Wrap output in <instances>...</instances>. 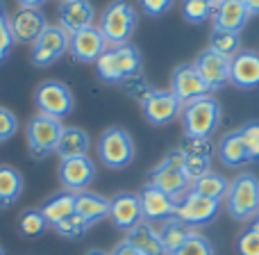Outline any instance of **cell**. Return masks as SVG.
<instances>
[{"label": "cell", "mask_w": 259, "mask_h": 255, "mask_svg": "<svg viewBox=\"0 0 259 255\" xmlns=\"http://www.w3.org/2000/svg\"><path fill=\"white\" fill-rule=\"evenodd\" d=\"M237 251L239 255H259V235L255 230H243L237 239Z\"/></svg>", "instance_id": "41"}, {"label": "cell", "mask_w": 259, "mask_h": 255, "mask_svg": "<svg viewBox=\"0 0 259 255\" xmlns=\"http://www.w3.org/2000/svg\"><path fill=\"white\" fill-rule=\"evenodd\" d=\"M182 107L184 105L175 98V94L170 89L168 91L152 89L148 94V98L141 103L143 117L152 126H166V123H170L173 119H178L182 114Z\"/></svg>", "instance_id": "12"}, {"label": "cell", "mask_w": 259, "mask_h": 255, "mask_svg": "<svg viewBox=\"0 0 259 255\" xmlns=\"http://www.w3.org/2000/svg\"><path fill=\"white\" fill-rule=\"evenodd\" d=\"M57 25L71 37L87 27H94L96 9L89 0H62L57 9Z\"/></svg>", "instance_id": "15"}, {"label": "cell", "mask_w": 259, "mask_h": 255, "mask_svg": "<svg viewBox=\"0 0 259 255\" xmlns=\"http://www.w3.org/2000/svg\"><path fill=\"white\" fill-rule=\"evenodd\" d=\"M209 157H198V155H184V175L189 183H196L198 178L209 173Z\"/></svg>", "instance_id": "37"}, {"label": "cell", "mask_w": 259, "mask_h": 255, "mask_svg": "<svg viewBox=\"0 0 259 255\" xmlns=\"http://www.w3.org/2000/svg\"><path fill=\"white\" fill-rule=\"evenodd\" d=\"M62 121L46 114H34L27 121L25 139H27V151L34 160H44V157L53 155L57 151L59 137H62Z\"/></svg>", "instance_id": "7"}, {"label": "cell", "mask_w": 259, "mask_h": 255, "mask_svg": "<svg viewBox=\"0 0 259 255\" xmlns=\"http://www.w3.org/2000/svg\"><path fill=\"white\" fill-rule=\"evenodd\" d=\"M219 0H184L182 3V14L187 21L191 23H202L214 14V7Z\"/></svg>", "instance_id": "32"}, {"label": "cell", "mask_w": 259, "mask_h": 255, "mask_svg": "<svg viewBox=\"0 0 259 255\" xmlns=\"http://www.w3.org/2000/svg\"><path fill=\"white\" fill-rule=\"evenodd\" d=\"M209 48L232 59L241 50V39H239L237 32H225V30H216L214 27L209 37Z\"/></svg>", "instance_id": "31"}, {"label": "cell", "mask_w": 259, "mask_h": 255, "mask_svg": "<svg viewBox=\"0 0 259 255\" xmlns=\"http://www.w3.org/2000/svg\"><path fill=\"white\" fill-rule=\"evenodd\" d=\"M75 214L82 216L89 226L98 224L109 216V198L84 189V192L75 194Z\"/></svg>", "instance_id": "22"}, {"label": "cell", "mask_w": 259, "mask_h": 255, "mask_svg": "<svg viewBox=\"0 0 259 255\" xmlns=\"http://www.w3.org/2000/svg\"><path fill=\"white\" fill-rule=\"evenodd\" d=\"M21 9H41L48 0H16Z\"/></svg>", "instance_id": "44"}, {"label": "cell", "mask_w": 259, "mask_h": 255, "mask_svg": "<svg viewBox=\"0 0 259 255\" xmlns=\"http://www.w3.org/2000/svg\"><path fill=\"white\" fill-rule=\"evenodd\" d=\"M48 25L50 23L41 9H18L9 14V32L14 44H34Z\"/></svg>", "instance_id": "14"}, {"label": "cell", "mask_w": 259, "mask_h": 255, "mask_svg": "<svg viewBox=\"0 0 259 255\" xmlns=\"http://www.w3.org/2000/svg\"><path fill=\"white\" fill-rule=\"evenodd\" d=\"M228 189H230V183L221 173H214V171H209L207 175H202L196 183H191V192L207 196V198H214V201H223L228 196Z\"/></svg>", "instance_id": "29"}, {"label": "cell", "mask_w": 259, "mask_h": 255, "mask_svg": "<svg viewBox=\"0 0 259 255\" xmlns=\"http://www.w3.org/2000/svg\"><path fill=\"white\" fill-rule=\"evenodd\" d=\"M107 41H105L100 27H87L82 32L71 34V44H68V53L75 62L80 64H96L100 59V55L107 50Z\"/></svg>", "instance_id": "16"}, {"label": "cell", "mask_w": 259, "mask_h": 255, "mask_svg": "<svg viewBox=\"0 0 259 255\" xmlns=\"http://www.w3.org/2000/svg\"><path fill=\"white\" fill-rule=\"evenodd\" d=\"M250 230H255V233L259 235V214L255 216V219H252V226H250Z\"/></svg>", "instance_id": "46"}, {"label": "cell", "mask_w": 259, "mask_h": 255, "mask_svg": "<svg viewBox=\"0 0 259 255\" xmlns=\"http://www.w3.org/2000/svg\"><path fill=\"white\" fill-rule=\"evenodd\" d=\"M109 255H141L137 251V248L132 246V244L127 242V239H123V242H118L116 246H114V251L109 253Z\"/></svg>", "instance_id": "43"}, {"label": "cell", "mask_w": 259, "mask_h": 255, "mask_svg": "<svg viewBox=\"0 0 259 255\" xmlns=\"http://www.w3.org/2000/svg\"><path fill=\"white\" fill-rule=\"evenodd\" d=\"M39 210H41V214H44V219L48 221V226L55 228V226L62 224L64 219L75 214V194L59 192V194H55V196L46 198Z\"/></svg>", "instance_id": "25"}, {"label": "cell", "mask_w": 259, "mask_h": 255, "mask_svg": "<svg viewBox=\"0 0 259 255\" xmlns=\"http://www.w3.org/2000/svg\"><path fill=\"white\" fill-rule=\"evenodd\" d=\"M87 255H109V253H105V251H100V248H91Z\"/></svg>", "instance_id": "47"}, {"label": "cell", "mask_w": 259, "mask_h": 255, "mask_svg": "<svg viewBox=\"0 0 259 255\" xmlns=\"http://www.w3.org/2000/svg\"><path fill=\"white\" fill-rule=\"evenodd\" d=\"M191 233L193 230L189 228L187 224H182L178 216L166 219L164 224H161V228H159V237H161V244H164L166 255H173L189 237H191Z\"/></svg>", "instance_id": "28"}, {"label": "cell", "mask_w": 259, "mask_h": 255, "mask_svg": "<svg viewBox=\"0 0 259 255\" xmlns=\"http://www.w3.org/2000/svg\"><path fill=\"white\" fill-rule=\"evenodd\" d=\"M57 175H59V183H62L64 192L80 194L96 180V164L89 155L68 157V160L59 162Z\"/></svg>", "instance_id": "11"}, {"label": "cell", "mask_w": 259, "mask_h": 255, "mask_svg": "<svg viewBox=\"0 0 259 255\" xmlns=\"http://www.w3.org/2000/svg\"><path fill=\"white\" fill-rule=\"evenodd\" d=\"M109 219L118 230L130 233L143 221V210H141V198L139 194L132 192H121L116 196L109 198Z\"/></svg>", "instance_id": "17"}, {"label": "cell", "mask_w": 259, "mask_h": 255, "mask_svg": "<svg viewBox=\"0 0 259 255\" xmlns=\"http://www.w3.org/2000/svg\"><path fill=\"white\" fill-rule=\"evenodd\" d=\"M225 205L232 219H255L259 214V178L252 173H241L230 183Z\"/></svg>", "instance_id": "5"}, {"label": "cell", "mask_w": 259, "mask_h": 255, "mask_svg": "<svg viewBox=\"0 0 259 255\" xmlns=\"http://www.w3.org/2000/svg\"><path fill=\"white\" fill-rule=\"evenodd\" d=\"M68 44H71V37L62 30L59 25H48L41 37L32 44V64L39 68L53 66L59 57L68 53Z\"/></svg>", "instance_id": "9"}, {"label": "cell", "mask_w": 259, "mask_h": 255, "mask_svg": "<svg viewBox=\"0 0 259 255\" xmlns=\"http://www.w3.org/2000/svg\"><path fill=\"white\" fill-rule=\"evenodd\" d=\"M123 91L130 96V98L139 100V103H143V100L148 98V94L152 91V87L148 85V80L141 76V73H137V76L127 78L125 82H123Z\"/></svg>", "instance_id": "38"}, {"label": "cell", "mask_w": 259, "mask_h": 255, "mask_svg": "<svg viewBox=\"0 0 259 255\" xmlns=\"http://www.w3.org/2000/svg\"><path fill=\"white\" fill-rule=\"evenodd\" d=\"M89 228H91V226L87 224L82 216L71 214L68 219H64L62 224L55 226V233H57L59 237H64V239H80V237H84V233Z\"/></svg>", "instance_id": "33"}, {"label": "cell", "mask_w": 259, "mask_h": 255, "mask_svg": "<svg viewBox=\"0 0 259 255\" xmlns=\"http://www.w3.org/2000/svg\"><path fill=\"white\" fill-rule=\"evenodd\" d=\"M18 132V119L12 110L0 105V143H7Z\"/></svg>", "instance_id": "40"}, {"label": "cell", "mask_w": 259, "mask_h": 255, "mask_svg": "<svg viewBox=\"0 0 259 255\" xmlns=\"http://www.w3.org/2000/svg\"><path fill=\"white\" fill-rule=\"evenodd\" d=\"M170 91L175 94V98L182 105L191 103V100H198L202 96H209V87L207 82L200 78L198 68L193 64H180L178 68L170 76Z\"/></svg>", "instance_id": "13"}, {"label": "cell", "mask_w": 259, "mask_h": 255, "mask_svg": "<svg viewBox=\"0 0 259 255\" xmlns=\"http://www.w3.org/2000/svg\"><path fill=\"white\" fill-rule=\"evenodd\" d=\"M139 3H141V9L148 16H161L170 9L173 0H139Z\"/></svg>", "instance_id": "42"}, {"label": "cell", "mask_w": 259, "mask_h": 255, "mask_svg": "<svg viewBox=\"0 0 259 255\" xmlns=\"http://www.w3.org/2000/svg\"><path fill=\"white\" fill-rule=\"evenodd\" d=\"M34 105L39 110V114H46V117H53L62 121L64 117H68L73 112L75 98H73L68 85H64L62 80H46L36 87Z\"/></svg>", "instance_id": "8"}, {"label": "cell", "mask_w": 259, "mask_h": 255, "mask_svg": "<svg viewBox=\"0 0 259 255\" xmlns=\"http://www.w3.org/2000/svg\"><path fill=\"white\" fill-rule=\"evenodd\" d=\"M148 185L161 189L170 198L180 201L189 189V178L184 175V153L180 148L166 153V157L148 173Z\"/></svg>", "instance_id": "4"}, {"label": "cell", "mask_w": 259, "mask_h": 255, "mask_svg": "<svg viewBox=\"0 0 259 255\" xmlns=\"http://www.w3.org/2000/svg\"><path fill=\"white\" fill-rule=\"evenodd\" d=\"M180 117H182L184 137L209 139L221 123V103L214 96H202L184 105Z\"/></svg>", "instance_id": "2"}, {"label": "cell", "mask_w": 259, "mask_h": 255, "mask_svg": "<svg viewBox=\"0 0 259 255\" xmlns=\"http://www.w3.org/2000/svg\"><path fill=\"white\" fill-rule=\"evenodd\" d=\"M23 194V175L14 166H0V210H7L21 198Z\"/></svg>", "instance_id": "27"}, {"label": "cell", "mask_w": 259, "mask_h": 255, "mask_svg": "<svg viewBox=\"0 0 259 255\" xmlns=\"http://www.w3.org/2000/svg\"><path fill=\"white\" fill-rule=\"evenodd\" d=\"M125 239L141 255H166L164 244H161V237H159V230L152 224H148V221H141L137 228L130 230Z\"/></svg>", "instance_id": "23"}, {"label": "cell", "mask_w": 259, "mask_h": 255, "mask_svg": "<svg viewBox=\"0 0 259 255\" xmlns=\"http://www.w3.org/2000/svg\"><path fill=\"white\" fill-rule=\"evenodd\" d=\"M230 64H232L230 57H225V55L207 48L198 55V59L193 62V66L198 68V73H200V78L207 82V87L214 91V89H221L223 85L230 82Z\"/></svg>", "instance_id": "18"}, {"label": "cell", "mask_w": 259, "mask_h": 255, "mask_svg": "<svg viewBox=\"0 0 259 255\" xmlns=\"http://www.w3.org/2000/svg\"><path fill=\"white\" fill-rule=\"evenodd\" d=\"M100 80L109 85H123L127 78L141 73V50L130 41L121 46H109L96 62Z\"/></svg>", "instance_id": "1"}, {"label": "cell", "mask_w": 259, "mask_h": 255, "mask_svg": "<svg viewBox=\"0 0 259 255\" xmlns=\"http://www.w3.org/2000/svg\"><path fill=\"white\" fill-rule=\"evenodd\" d=\"M137 21H139L137 9L127 0H112L103 9L98 27L103 32L107 46H121V44H130L134 30H137Z\"/></svg>", "instance_id": "3"}, {"label": "cell", "mask_w": 259, "mask_h": 255, "mask_svg": "<svg viewBox=\"0 0 259 255\" xmlns=\"http://www.w3.org/2000/svg\"><path fill=\"white\" fill-rule=\"evenodd\" d=\"M243 137V143H246V151L250 162H259V121H250L246 126L239 128Z\"/></svg>", "instance_id": "36"}, {"label": "cell", "mask_w": 259, "mask_h": 255, "mask_svg": "<svg viewBox=\"0 0 259 255\" xmlns=\"http://www.w3.org/2000/svg\"><path fill=\"white\" fill-rule=\"evenodd\" d=\"M180 151L184 155H198V157H211L214 146L209 139H198V137H184L180 143Z\"/></svg>", "instance_id": "39"}, {"label": "cell", "mask_w": 259, "mask_h": 255, "mask_svg": "<svg viewBox=\"0 0 259 255\" xmlns=\"http://www.w3.org/2000/svg\"><path fill=\"white\" fill-rule=\"evenodd\" d=\"M89 148H91V139L84 130L75 128V126H64L62 137H59V143H57V151L55 153H57L62 160H68V157L89 155Z\"/></svg>", "instance_id": "24"}, {"label": "cell", "mask_w": 259, "mask_h": 255, "mask_svg": "<svg viewBox=\"0 0 259 255\" xmlns=\"http://www.w3.org/2000/svg\"><path fill=\"white\" fill-rule=\"evenodd\" d=\"M12 48H14V39H12V32H9V12L5 0H0V62L7 59Z\"/></svg>", "instance_id": "35"}, {"label": "cell", "mask_w": 259, "mask_h": 255, "mask_svg": "<svg viewBox=\"0 0 259 255\" xmlns=\"http://www.w3.org/2000/svg\"><path fill=\"white\" fill-rule=\"evenodd\" d=\"M230 82L239 89L259 87V53L239 50L232 57V64H230Z\"/></svg>", "instance_id": "20"}, {"label": "cell", "mask_w": 259, "mask_h": 255, "mask_svg": "<svg viewBox=\"0 0 259 255\" xmlns=\"http://www.w3.org/2000/svg\"><path fill=\"white\" fill-rule=\"evenodd\" d=\"M173 255H214V246L207 237L198 233H191V237L182 244Z\"/></svg>", "instance_id": "34"}, {"label": "cell", "mask_w": 259, "mask_h": 255, "mask_svg": "<svg viewBox=\"0 0 259 255\" xmlns=\"http://www.w3.org/2000/svg\"><path fill=\"white\" fill-rule=\"evenodd\" d=\"M214 27L225 32H241L243 25L248 23V7L243 5V0H219L214 7Z\"/></svg>", "instance_id": "21"}, {"label": "cell", "mask_w": 259, "mask_h": 255, "mask_svg": "<svg viewBox=\"0 0 259 255\" xmlns=\"http://www.w3.org/2000/svg\"><path fill=\"white\" fill-rule=\"evenodd\" d=\"M216 153H219L221 162H223L225 166H230V169H237V166H243L246 162H250L248 151H246V143H243V137L239 130L225 134V137L219 141Z\"/></svg>", "instance_id": "26"}, {"label": "cell", "mask_w": 259, "mask_h": 255, "mask_svg": "<svg viewBox=\"0 0 259 255\" xmlns=\"http://www.w3.org/2000/svg\"><path fill=\"white\" fill-rule=\"evenodd\" d=\"M141 198V210H143V221L152 224V221H161L164 224L166 219L175 216V207H178V201L170 198L168 194H164L161 189L152 187V185H146L139 194Z\"/></svg>", "instance_id": "19"}, {"label": "cell", "mask_w": 259, "mask_h": 255, "mask_svg": "<svg viewBox=\"0 0 259 255\" xmlns=\"http://www.w3.org/2000/svg\"><path fill=\"white\" fill-rule=\"evenodd\" d=\"M0 255H5V248L3 246H0Z\"/></svg>", "instance_id": "48"}, {"label": "cell", "mask_w": 259, "mask_h": 255, "mask_svg": "<svg viewBox=\"0 0 259 255\" xmlns=\"http://www.w3.org/2000/svg\"><path fill=\"white\" fill-rule=\"evenodd\" d=\"M137 148H134V139L127 130L123 128H107L103 130L98 139V157L107 169L121 171L134 162Z\"/></svg>", "instance_id": "6"}, {"label": "cell", "mask_w": 259, "mask_h": 255, "mask_svg": "<svg viewBox=\"0 0 259 255\" xmlns=\"http://www.w3.org/2000/svg\"><path fill=\"white\" fill-rule=\"evenodd\" d=\"M243 5L248 7L250 14H259V0H243Z\"/></svg>", "instance_id": "45"}, {"label": "cell", "mask_w": 259, "mask_h": 255, "mask_svg": "<svg viewBox=\"0 0 259 255\" xmlns=\"http://www.w3.org/2000/svg\"><path fill=\"white\" fill-rule=\"evenodd\" d=\"M46 228H48V221L44 219L41 210L30 207V210H23L21 216H18V230H21V235L27 239L41 237V235L46 233Z\"/></svg>", "instance_id": "30"}, {"label": "cell", "mask_w": 259, "mask_h": 255, "mask_svg": "<svg viewBox=\"0 0 259 255\" xmlns=\"http://www.w3.org/2000/svg\"><path fill=\"white\" fill-rule=\"evenodd\" d=\"M219 210H221V201L200 196V194L189 189V192L178 201L175 216H178L182 224H187L189 228H193V226L211 224V221L216 219V214H219Z\"/></svg>", "instance_id": "10"}]
</instances>
